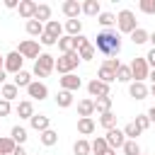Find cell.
Here are the masks:
<instances>
[{
  "label": "cell",
  "instance_id": "obj_1",
  "mask_svg": "<svg viewBox=\"0 0 155 155\" xmlns=\"http://www.w3.org/2000/svg\"><path fill=\"white\" fill-rule=\"evenodd\" d=\"M92 46H94V51H99L104 56H116L121 51V39H119V34L114 29H102Z\"/></svg>",
  "mask_w": 155,
  "mask_h": 155
},
{
  "label": "cell",
  "instance_id": "obj_2",
  "mask_svg": "<svg viewBox=\"0 0 155 155\" xmlns=\"http://www.w3.org/2000/svg\"><path fill=\"white\" fill-rule=\"evenodd\" d=\"M53 68H56V58H53L51 53H41V56L34 61V73H31V75H36V78H48Z\"/></svg>",
  "mask_w": 155,
  "mask_h": 155
},
{
  "label": "cell",
  "instance_id": "obj_3",
  "mask_svg": "<svg viewBox=\"0 0 155 155\" xmlns=\"http://www.w3.org/2000/svg\"><path fill=\"white\" fill-rule=\"evenodd\" d=\"M78 63H80L78 51H70V53H63V56L56 61V68H53V70H58L61 75H68V73H73V70L78 68Z\"/></svg>",
  "mask_w": 155,
  "mask_h": 155
},
{
  "label": "cell",
  "instance_id": "obj_4",
  "mask_svg": "<svg viewBox=\"0 0 155 155\" xmlns=\"http://www.w3.org/2000/svg\"><path fill=\"white\" fill-rule=\"evenodd\" d=\"M119 65H121V61L119 58H107L104 63H102V68H99V73H97V80H102V82H114L116 80V70H119Z\"/></svg>",
  "mask_w": 155,
  "mask_h": 155
},
{
  "label": "cell",
  "instance_id": "obj_5",
  "mask_svg": "<svg viewBox=\"0 0 155 155\" xmlns=\"http://www.w3.org/2000/svg\"><path fill=\"white\" fill-rule=\"evenodd\" d=\"M116 27H119V31L131 34L133 29H138V24H136V15H133L131 10H121V12L116 15Z\"/></svg>",
  "mask_w": 155,
  "mask_h": 155
},
{
  "label": "cell",
  "instance_id": "obj_6",
  "mask_svg": "<svg viewBox=\"0 0 155 155\" xmlns=\"http://www.w3.org/2000/svg\"><path fill=\"white\" fill-rule=\"evenodd\" d=\"M128 68H131V78H133V82H143V80L148 78V73H150L145 58H133Z\"/></svg>",
  "mask_w": 155,
  "mask_h": 155
},
{
  "label": "cell",
  "instance_id": "obj_7",
  "mask_svg": "<svg viewBox=\"0 0 155 155\" xmlns=\"http://www.w3.org/2000/svg\"><path fill=\"white\" fill-rule=\"evenodd\" d=\"M17 53L22 56V58H39L41 56V51H39V41H34V39H27V41H19V48H17Z\"/></svg>",
  "mask_w": 155,
  "mask_h": 155
},
{
  "label": "cell",
  "instance_id": "obj_8",
  "mask_svg": "<svg viewBox=\"0 0 155 155\" xmlns=\"http://www.w3.org/2000/svg\"><path fill=\"white\" fill-rule=\"evenodd\" d=\"M22 63H24V58H22L17 51H12V53H7V56H5V65H2V70H5V73L17 75V73L22 70Z\"/></svg>",
  "mask_w": 155,
  "mask_h": 155
},
{
  "label": "cell",
  "instance_id": "obj_9",
  "mask_svg": "<svg viewBox=\"0 0 155 155\" xmlns=\"http://www.w3.org/2000/svg\"><path fill=\"white\" fill-rule=\"evenodd\" d=\"M104 140H107V145H109L111 150H119V148H124L126 136H124V131H121V128H109V131H107V136H104Z\"/></svg>",
  "mask_w": 155,
  "mask_h": 155
},
{
  "label": "cell",
  "instance_id": "obj_10",
  "mask_svg": "<svg viewBox=\"0 0 155 155\" xmlns=\"http://www.w3.org/2000/svg\"><path fill=\"white\" fill-rule=\"evenodd\" d=\"M87 92H90V97H94V99H99V97H109V85L94 78V80L87 82Z\"/></svg>",
  "mask_w": 155,
  "mask_h": 155
},
{
  "label": "cell",
  "instance_id": "obj_11",
  "mask_svg": "<svg viewBox=\"0 0 155 155\" xmlns=\"http://www.w3.org/2000/svg\"><path fill=\"white\" fill-rule=\"evenodd\" d=\"M58 82H61V90H65V92H75V90H80V87H82V80H80L75 73L63 75Z\"/></svg>",
  "mask_w": 155,
  "mask_h": 155
},
{
  "label": "cell",
  "instance_id": "obj_12",
  "mask_svg": "<svg viewBox=\"0 0 155 155\" xmlns=\"http://www.w3.org/2000/svg\"><path fill=\"white\" fill-rule=\"evenodd\" d=\"M27 94H29L31 99H39V102H41V99L48 97V87H46L44 82H39V80H31V85L27 87Z\"/></svg>",
  "mask_w": 155,
  "mask_h": 155
},
{
  "label": "cell",
  "instance_id": "obj_13",
  "mask_svg": "<svg viewBox=\"0 0 155 155\" xmlns=\"http://www.w3.org/2000/svg\"><path fill=\"white\" fill-rule=\"evenodd\" d=\"M61 10H63V15H65L68 19H78V15L82 12V7H80L78 0H65V2L61 5Z\"/></svg>",
  "mask_w": 155,
  "mask_h": 155
},
{
  "label": "cell",
  "instance_id": "obj_14",
  "mask_svg": "<svg viewBox=\"0 0 155 155\" xmlns=\"http://www.w3.org/2000/svg\"><path fill=\"white\" fill-rule=\"evenodd\" d=\"M29 124H31V128L39 131V133H44L46 128H51V119H48L46 114H34V116L29 119Z\"/></svg>",
  "mask_w": 155,
  "mask_h": 155
},
{
  "label": "cell",
  "instance_id": "obj_15",
  "mask_svg": "<svg viewBox=\"0 0 155 155\" xmlns=\"http://www.w3.org/2000/svg\"><path fill=\"white\" fill-rule=\"evenodd\" d=\"M17 97H19V90H17L15 82H5V85H0V99L12 102V99H17Z\"/></svg>",
  "mask_w": 155,
  "mask_h": 155
},
{
  "label": "cell",
  "instance_id": "obj_16",
  "mask_svg": "<svg viewBox=\"0 0 155 155\" xmlns=\"http://www.w3.org/2000/svg\"><path fill=\"white\" fill-rule=\"evenodd\" d=\"M17 10H19V15H22V17L29 22V19H34L36 2H34V0H19V7H17Z\"/></svg>",
  "mask_w": 155,
  "mask_h": 155
},
{
  "label": "cell",
  "instance_id": "obj_17",
  "mask_svg": "<svg viewBox=\"0 0 155 155\" xmlns=\"http://www.w3.org/2000/svg\"><path fill=\"white\" fill-rule=\"evenodd\" d=\"M44 34H48V36H53V39H61V36H63V24H61L58 19H48V22L44 24Z\"/></svg>",
  "mask_w": 155,
  "mask_h": 155
},
{
  "label": "cell",
  "instance_id": "obj_18",
  "mask_svg": "<svg viewBox=\"0 0 155 155\" xmlns=\"http://www.w3.org/2000/svg\"><path fill=\"white\" fill-rule=\"evenodd\" d=\"M78 114H80V119H92V114H94V99H80L78 102Z\"/></svg>",
  "mask_w": 155,
  "mask_h": 155
},
{
  "label": "cell",
  "instance_id": "obj_19",
  "mask_svg": "<svg viewBox=\"0 0 155 155\" xmlns=\"http://www.w3.org/2000/svg\"><path fill=\"white\" fill-rule=\"evenodd\" d=\"M15 111H17L19 119H31V116H34V104H31V99H22V102L15 107Z\"/></svg>",
  "mask_w": 155,
  "mask_h": 155
},
{
  "label": "cell",
  "instance_id": "obj_20",
  "mask_svg": "<svg viewBox=\"0 0 155 155\" xmlns=\"http://www.w3.org/2000/svg\"><path fill=\"white\" fill-rule=\"evenodd\" d=\"M128 94H131L133 99H145V97H148L145 82H131V85H128Z\"/></svg>",
  "mask_w": 155,
  "mask_h": 155
},
{
  "label": "cell",
  "instance_id": "obj_21",
  "mask_svg": "<svg viewBox=\"0 0 155 155\" xmlns=\"http://www.w3.org/2000/svg\"><path fill=\"white\" fill-rule=\"evenodd\" d=\"M80 7H82V12H85L87 17H97V15L102 12L99 0H85V2H80Z\"/></svg>",
  "mask_w": 155,
  "mask_h": 155
},
{
  "label": "cell",
  "instance_id": "obj_22",
  "mask_svg": "<svg viewBox=\"0 0 155 155\" xmlns=\"http://www.w3.org/2000/svg\"><path fill=\"white\" fill-rule=\"evenodd\" d=\"M94 128H97L94 119H78V133L90 136V133H94Z\"/></svg>",
  "mask_w": 155,
  "mask_h": 155
},
{
  "label": "cell",
  "instance_id": "obj_23",
  "mask_svg": "<svg viewBox=\"0 0 155 155\" xmlns=\"http://www.w3.org/2000/svg\"><path fill=\"white\" fill-rule=\"evenodd\" d=\"M58 51H61V53L78 51V48H75V36H61V39H58Z\"/></svg>",
  "mask_w": 155,
  "mask_h": 155
},
{
  "label": "cell",
  "instance_id": "obj_24",
  "mask_svg": "<svg viewBox=\"0 0 155 155\" xmlns=\"http://www.w3.org/2000/svg\"><path fill=\"white\" fill-rule=\"evenodd\" d=\"M12 82L17 85V90H19V87H24V90H27V87L31 85V73H27V70H19V73L12 78Z\"/></svg>",
  "mask_w": 155,
  "mask_h": 155
},
{
  "label": "cell",
  "instance_id": "obj_25",
  "mask_svg": "<svg viewBox=\"0 0 155 155\" xmlns=\"http://www.w3.org/2000/svg\"><path fill=\"white\" fill-rule=\"evenodd\" d=\"M34 19H39L41 24H44V22H48V19H51V7H48L46 2H41V5H36V12H34Z\"/></svg>",
  "mask_w": 155,
  "mask_h": 155
},
{
  "label": "cell",
  "instance_id": "obj_26",
  "mask_svg": "<svg viewBox=\"0 0 155 155\" xmlns=\"http://www.w3.org/2000/svg\"><path fill=\"white\" fill-rule=\"evenodd\" d=\"M39 140H41L46 148H51V145H56V143H58V133H56L53 128H46V131L39 136Z\"/></svg>",
  "mask_w": 155,
  "mask_h": 155
},
{
  "label": "cell",
  "instance_id": "obj_27",
  "mask_svg": "<svg viewBox=\"0 0 155 155\" xmlns=\"http://www.w3.org/2000/svg\"><path fill=\"white\" fill-rule=\"evenodd\" d=\"M73 153H75V155H90V153H92V148H90V140H85V138H78V140L73 143Z\"/></svg>",
  "mask_w": 155,
  "mask_h": 155
},
{
  "label": "cell",
  "instance_id": "obj_28",
  "mask_svg": "<svg viewBox=\"0 0 155 155\" xmlns=\"http://www.w3.org/2000/svg\"><path fill=\"white\" fill-rule=\"evenodd\" d=\"M94 53H97V51H94V46H92L90 41H87V44H82V46L78 48V56H80V61H92V58H94Z\"/></svg>",
  "mask_w": 155,
  "mask_h": 155
},
{
  "label": "cell",
  "instance_id": "obj_29",
  "mask_svg": "<svg viewBox=\"0 0 155 155\" xmlns=\"http://www.w3.org/2000/svg\"><path fill=\"white\" fill-rule=\"evenodd\" d=\"M56 104H58L61 109H68V107L73 104V92H65V90H61V92L56 94Z\"/></svg>",
  "mask_w": 155,
  "mask_h": 155
},
{
  "label": "cell",
  "instance_id": "obj_30",
  "mask_svg": "<svg viewBox=\"0 0 155 155\" xmlns=\"http://www.w3.org/2000/svg\"><path fill=\"white\" fill-rule=\"evenodd\" d=\"M99 126H104L107 131H109V128H116V114H114V111L99 114Z\"/></svg>",
  "mask_w": 155,
  "mask_h": 155
},
{
  "label": "cell",
  "instance_id": "obj_31",
  "mask_svg": "<svg viewBox=\"0 0 155 155\" xmlns=\"http://www.w3.org/2000/svg\"><path fill=\"white\" fill-rule=\"evenodd\" d=\"M15 148H17V143H15L10 136H2V138H0V155H12Z\"/></svg>",
  "mask_w": 155,
  "mask_h": 155
},
{
  "label": "cell",
  "instance_id": "obj_32",
  "mask_svg": "<svg viewBox=\"0 0 155 155\" xmlns=\"http://www.w3.org/2000/svg\"><path fill=\"white\" fill-rule=\"evenodd\" d=\"M27 34H29V36H41V34H44V24H41L39 19H29V22H27Z\"/></svg>",
  "mask_w": 155,
  "mask_h": 155
},
{
  "label": "cell",
  "instance_id": "obj_33",
  "mask_svg": "<svg viewBox=\"0 0 155 155\" xmlns=\"http://www.w3.org/2000/svg\"><path fill=\"white\" fill-rule=\"evenodd\" d=\"M148 39H150V34H148V31H145V29H140V27H138V29H133V31H131V41H133V44H136V46H140V44H145V41H148Z\"/></svg>",
  "mask_w": 155,
  "mask_h": 155
},
{
  "label": "cell",
  "instance_id": "obj_34",
  "mask_svg": "<svg viewBox=\"0 0 155 155\" xmlns=\"http://www.w3.org/2000/svg\"><path fill=\"white\" fill-rule=\"evenodd\" d=\"M94 111H99V114L111 111V97H99V99H94Z\"/></svg>",
  "mask_w": 155,
  "mask_h": 155
},
{
  "label": "cell",
  "instance_id": "obj_35",
  "mask_svg": "<svg viewBox=\"0 0 155 155\" xmlns=\"http://www.w3.org/2000/svg\"><path fill=\"white\" fill-rule=\"evenodd\" d=\"M10 138H12L17 145H22V143L27 140V128H22V126H12V131H10Z\"/></svg>",
  "mask_w": 155,
  "mask_h": 155
},
{
  "label": "cell",
  "instance_id": "obj_36",
  "mask_svg": "<svg viewBox=\"0 0 155 155\" xmlns=\"http://www.w3.org/2000/svg\"><path fill=\"white\" fill-rule=\"evenodd\" d=\"M65 31H68V36H78L82 31V22L80 19H68L65 22Z\"/></svg>",
  "mask_w": 155,
  "mask_h": 155
},
{
  "label": "cell",
  "instance_id": "obj_37",
  "mask_svg": "<svg viewBox=\"0 0 155 155\" xmlns=\"http://www.w3.org/2000/svg\"><path fill=\"white\" fill-rule=\"evenodd\" d=\"M97 22H99L104 29H109V27L116 22V15H111V12H99V15H97Z\"/></svg>",
  "mask_w": 155,
  "mask_h": 155
},
{
  "label": "cell",
  "instance_id": "obj_38",
  "mask_svg": "<svg viewBox=\"0 0 155 155\" xmlns=\"http://www.w3.org/2000/svg\"><path fill=\"white\" fill-rule=\"evenodd\" d=\"M116 80H119V82H133V78H131V68L121 63L119 70H116Z\"/></svg>",
  "mask_w": 155,
  "mask_h": 155
},
{
  "label": "cell",
  "instance_id": "obj_39",
  "mask_svg": "<svg viewBox=\"0 0 155 155\" xmlns=\"http://www.w3.org/2000/svg\"><path fill=\"white\" fill-rule=\"evenodd\" d=\"M121 131H124L126 140H136V136H140V128H138V126H136L133 121H131V124H126V126H124Z\"/></svg>",
  "mask_w": 155,
  "mask_h": 155
},
{
  "label": "cell",
  "instance_id": "obj_40",
  "mask_svg": "<svg viewBox=\"0 0 155 155\" xmlns=\"http://www.w3.org/2000/svg\"><path fill=\"white\" fill-rule=\"evenodd\" d=\"M90 148H92V153H94V155H102V153H104V150H107L109 145H107L104 136H99V138H94V140L90 143Z\"/></svg>",
  "mask_w": 155,
  "mask_h": 155
},
{
  "label": "cell",
  "instance_id": "obj_41",
  "mask_svg": "<svg viewBox=\"0 0 155 155\" xmlns=\"http://www.w3.org/2000/svg\"><path fill=\"white\" fill-rule=\"evenodd\" d=\"M121 150H124V155H140V145L136 140H126Z\"/></svg>",
  "mask_w": 155,
  "mask_h": 155
},
{
  "label": "cell",
  "instance_id": "obj_42",
  "mask_svg": "<svg viewBox=\"0 0 155 155\" xmlns=\"http://www.w3.org/2000/svg\"><path fill=\"white\" fill-rule=\"evenodd\" d=\"M138 7H140V12H145V15H155V0H140Z\"/></svg>",
  "mask_w": 155,
  "mask_h": 155
},
{
  "label": "cell",
  "instance_id": "obj_43",
  "mask_svg": "<svg viewBox=\"0 0 155 155\" xmlns=\"http://www.w3.org/2000/svg\"><path fill=\"white\" fill-rule=\"evenodd\" d=\"M133 124H136V126H138V128H140V133H143V131H145V128H148V126H150V121H148V116H145V114H138V116H136V121H133Z\"/></svg>",
  "mask_w": 155,
  "mask_h": 155
},
{
  "label": "cell",
  "instance_id": "obj_44",
  "mask_svg": "<svg viewBox=\"0 0 155 155\" xmlns=\"http://www.w3.org/2000/svg\"><path fill=\"white\" fill-rule=\"evenodd\" d=\"M39 44H41V46H56L58 39H53V36H48V34H41V36H39Z\"/></svg>",
  "mask_w": 155,
  "mask_h": 155
},
{
  "label": "cell",
  "instance_id": "obj_45",
  "mask_svg": "<svg viewBox=\"0 0 155 155\" xmlns=\"http://www.w3.org/2000/svg\"><path fill=\"white\" fill-rule=\"evenodd\" d=\"M10 111H12V104L5 102V99H0V119L2 116H10Z\"/></svg>",
  "mask_w": 155,
  "mask_h": 155
},
{
  "label": "cell",
  "instance_id": "obj_46",
  "mask_svg": "<svg viewBox=\"0 0 155 155\" xmlns=\"http://www.w3.org/2000/svg\"><path fill=\"white\" fill-rule=\"evenodd\" d=\"M143 58H145V63H148V68H153V70H155V48H150V51H148V53H145Z\"/></svg>",
  "mask_w": 155,
  "mask_h": 155
},
{
  "label": "cell",
  "instance_id": "obj_47",
  "mask_svg": "<svg viewBox=\"0 0 155 155\" xmlns=\"http://www.w3.org/2000/svg\"><path fill=\"white\" fill-rule=\"evenodd\" d=\"M145 116H148V121H150V124H155V107H150Z\"/></svg>",
  "mask_w": 155,
  "mask_h": 155
},
{
  "label": "cell",
  "instance_id": "obj_48",
  "mask_svg": "<svg viewBox=\"0 0 155 155\" xmlns=\"http://www.w3.org/2000/svg\"><path fill=\"white\" fill-rule=\"evenodd\" d=\"M5 7H10V10H15V7H19V2H17V0H5Z\"/></svg>",
  "mask_w": 155,
  "mask_h": 155
},
{
  "label": "cell",
  "instance_id": "obj_49",
  "mask_svg": "<svg viewBox=\"0 0 155 155\" xmlns=\"http://www.w3.org/2000/svg\"><path fill=\"white\" fill-rule=\"evenodd\" d=\"M12 155H27V150H24V148H22V145H17V148H15V150H12Z\"/></svg>",
  "mask_w": 155,
  "mask_h": 155
},
{
  "label": "cell",
  "instance_id": "obj_50",
  "mask_svg": "<svg viewBox=\"0 0 155 155\" xmlns=\"http://www.w3.org/2000/svg\"><path fill=\"white\" fill-rule=\"evenodd\" d=\"M5 80H7V73H5V70H0V85H5Z\"/></svg>",
  "mask_w": 155,
  "mask_h": 155
},
{
  "label": "cell",
  "instance_id": "obj_51",
  "mask_svg": "<svg viewBox=\"0 0 155 155\" xmlns=\"http://www.w3.org/2000/svg\"><path fill=\"white\" fill-rule=\"evenodd\" d=\"M102 155H116V150H111V148H107V150H104Z\"/></svg>",
  "mask_w": 155,
  "mask_h": 155
},
{
  "label": "cell",
  "instance_id": "obj_52",
  "mask_svg": "<svg viewBox=\"0 0 155 155\" xmlns=\"http://www.w3.org/2000/svg\"><path fill=\"white\" fill-rule=\"evenodd\" d=\"M148 78H150V80H153V85H155V70H150V73H148Z\"/></svg>",
  "mask_w": 155,
  "mask_h": 155
},
{
  "label": "cell",
  "instance_id": "obj_53",
  "mask_svg": "<svg viewBox=\"0 0 155 155\" xmlns=\"http://www.w3.org/2000/svg\"><path fill=\"white\" fill-rule=\"evenodd\" d=\"M148 41H153V48H155V31L150 34V39H148Z\"/></svg>",
  "mask_w": 155,
  "mask_h": 155
},
{
  "label": "cell",
  "instance_id": "obj_54",
  "mask_svg": "<svg viewBox=\"0 0 155 155\" xmlns=\"http://www.w3.org/2000/svg\"><path fill=\"white\" fill-rule=\"evenodd\" d=\"M148 94H153V97H155V85H153V87L148 90Z\"/></svg>",
  "mask_w": 155,
  "mask_h": 155
},
{
  "label": "cell",
  "instance_id": "obj_55",
  "mask_svg": "<svg viewBox=\"0 0 155 155\" xmlns=\"http://www.w3.org/2000/svg\"><path fill=\"white\" fill-rule=\"evenodd\" d=\"M2 65H5V56H0V70H2Z\"/></svg>",
  "mask_w": 155,
  "mask_h": 155
},
{
  "label": "cell",
  "instance_id": "obj_56",
  "mask_svg": "<svg viewBox=\"0 0 155 155\" xmlns=\"http://www.w3.org/2000/svg\"><path fill=\"white\" fill-rule=\"evenodd\" d=\"M140 155H143V153H140Z\"/></svg>",
  "mask_w": 155,
  "mask_h": 155
}]
</instances>
